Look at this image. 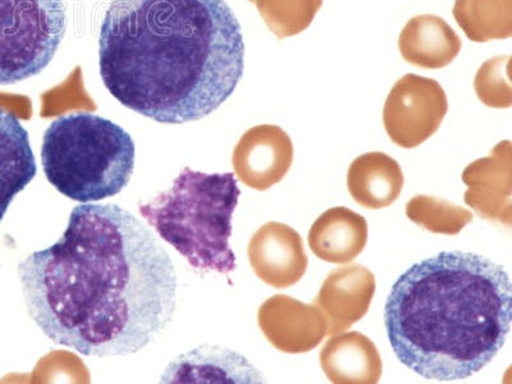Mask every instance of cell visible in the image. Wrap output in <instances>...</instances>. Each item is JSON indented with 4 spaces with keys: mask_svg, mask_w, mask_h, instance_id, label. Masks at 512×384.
<instances>
[{
    "mask_svg": "<svg viewBox=\"0 0 512 384\" xmlns=\"http://www.w3.org/2000/svg\"><path fill=\"white\" fill-rule=\"evenodd\" d=\"M27 312L45 336L84 356L143 350L177 306L167 250L116 204L73 208L62 239L18 265Z\"/></svg>",
    "mask_w": 512,
    "mask_h": 384,
    "instance_id": "cell-1",
    "label": "cell"
},
{
    "mask_svg": "<svg viewBox=\"0 0 512 384\" xmlns=\"http://www.w3.org/2000/svg\"><path fill=\"white\" fill-rule=\"evenodd\" d=\"M241 26L224 0H113L99 36L105 88L168 125L216 112L244 75Z\"/></svg>",
    "mask_w": 512,
    "mask_h": 384,
    "instance_id": "cell-2",
    "label": "cell"
},
{
    "mask_svg": "<svg viewBox=\"0 0 512 384\" xmlns=\"http://www.w3.org/2000/svg\"><path fill=\"white\" fill-rule=\"evenodd\" d=\"M512 290L504 267L486 256L443 251L401 274L384 308L397 359L419 376L473 377L504 347Z\"/></svg>",
    "mask_w": 512,
    "mask_h": 384,
    "instance_id": "cell-3",
    "label": "cell"
},
{
    "mask_svg": "<svg viewBox=\"0 0 512 384\" xmlns=\"http://www.w3.org/2000/svg\"><path fill=\"white\" fill-rule=\"evenodd\" d=\"M240 195L233 173H203L186 167L171 189L140 204L139 212L191 267L228 274L236 269L230 240Z\"/></svg>",
    "mask_w": 512,
    "mask_h": 384,
    "instance_id": "cell-4",
    "label": "cell"
},
{
    "mask_svg": "<svg viewBox=\"0 0 512 384\" xmlns=\"http://www.w3.org/2000/svg\"><path fill=\"white\" fill-rule=\"evenodd\" d=\"M44 175L54 189L79 203L120 194L135 169L127 131L98 114H67L50 123L41 146Z\"/></svg>",
    "mask_w": 512,
    "mask_h": 384,
    "instance_id": "cell-5",
    "label": "cell"
},
{
    "mask_svg": "<svg viewBox=\"0 0 512 384\" xmlns=\"http://www.w3.org/2000/svg\"><path fill=\"white\" fill-rule=\"evenodd\" d=\"M62 0H0V85L43 72L66 34Z\"/></svg>",
    "mask_w": 512,
    "mask_h": 384,
    "instance_id": "cell-6",
    "label": "cell"
},
{
    "mask_svg": "<svg viewBox=\"0 0 512 384\" xmlns=\"http://www.w3.org/2000/svg\"><path fill=\"white\" fill-rule=\"evenodd\" d=\"M448 111L436 80L409 73L393 85L383 108V125L396 145L414 149L436 134Z\"/></svg>",
    "mask_w": 512,
    "mask_h": 384,
    "instance_id": "cell-7",
    "label": "cell"
},
{
    "mask_svg": "<svg viewBox=\"0 0 512 384\" xmlns=\"http://www.w3.org/2000/svg\"><path fill=\"white\" fill-rule=\"evenodd\" d=\"M463 181L468 185L464 200L480 218L511 226L512 146L501 141L489 157L475 160L465 168Z\"/></svg>",
    "mask_w": 512,
    "mask_h": 384,
    "instance_id": "cell-8",
    "label": "cell"
},
{
    "mask_svg": "<svg viewBox=\"0 0 512 384\" xmlns=\"http://www.w3.org/2000/svg\"><path fill=\"white\" fill-rule=\"evenodd\" d=\"M376 294V277L360 264L333 269L313 304L323 314L327 335L333 336L358 323L369 312Z\"/></svg>",
    "mask_w": 512,
    "mask_h": 384,
    "instance_id": "cell-9",
    "label": "cell"
},
{
    "mask_svg": "<svg viewBox=\"0 0 512 384\" xmlns=\"http://www.w3.org/2000/svg\"><path fill=\"white\" fill-rule=\"evenodd\" d=\"M260 327L269 342L286 354H304L327 336V323L314 304L287 295L265 301L260 309Z\"/></svg>",
    "mask_w": 512,
    "mask_h": 384,
    "instance_id": "cell-10",
    "label": "cell"
},
{
    "mask_svg": "<svg viewBox=\"0 0 512 384\" xmlns=\"http://www.w3.org/2000/svg\"><path fill=\"white\" fill-rule=\"evenodd\" d=\"M250 255L259 277L276 288L296 285L309 264L300 233L285 223L265 224L251 241Z\"/></svg>",
    "mask_w": 512,
    "mask_h": 384,
    "instance_id": "cell-11",
    "label": "cell"
},
{
    "mask_svg": "<svg viewBox=\"0 0 512 384\" xmlns=\"http://www.w3.org/2000/svg\"><path fill=\"white\" fill-rule=\"evenodd\" d=\"M320 367L336 384H374L381 381L383 365L377 346L360 332L337 333L319 355Z\"/></svg>",
    "mask_w": 512,
    "mask_h": 384,
    "instance_id": "cell-12",
    "label": "cell"
},
{
    "mask_svg": "<svg viewBox=\"0 0 512 384\" xmlns=\"http://www.w3.org/2000/svg\"><path fill=\"white\" fill-rule=\"evenodd\" d=\"M240 178L249 186L267 190L287 175L294 163V144L278 126H260L249 132L248 149L242 146Z\"/></svg>",
    "mask_w": 512,
    "mask_h": 384,
    "instance_id": "cell-13",
    "label": "cell"
},
{
    "mask_svg": "<svg viewBox=\"0 0 512 384\" xmlns=\"http://www.w3.org/2000/svg\"><path fill=\"white\" fill-rule=\"evenodd\" d=\"M463 43L443 18L420 15L401 31L399 49L402 58L424 70H441L450 66L461 52Z\"/></svg>",
    "mask_w": 512,
    "mask_h": 384,
    "instance_id": "cell-14",
    "label": "cell"
},
{
    "mask_svg": "<svg viewBox=\"0 0 512 384\" xmlns=\"http://www.w3.org/2000/svg\"><path fill=\"white\" fill-rule=\"evenodd\" d=\"M309 246L324 262L347 264L363 253L368 242V223L345 207L328 209L314 222Z\"/></svg>",
    "mask_w": 512,
    "mask_h": 384,
    "instance_id": "cell-15",
    "label": "cell"
},
{
    "mask_svg": "<svg viewBox=\"0 0 512 384\" xmlns=\"http://www.w3.org/2000/svg\"><path fill=\"white\" fill-rule=\"evenodd\" d=\"M38 172L29 132L15 114L0 108V222L9 205Z\"/></svg>",
    "mask_w": 512,
    "mask_h": 384,
    "instance_id": "cell-16",
    "label": "cell"
},
{
    "mask_svg": "<svg viewBox=\"0 0 512 384\" xmlns=\"http://www.w3.org/2000/svg\"><path fill=\"white\" fill-rule=\"evenodd\" d=\"M404 173L399 163L384 153L360 155L347 172L352 199L367 209L388 208L400 198Z\"/></svg>",
    "mask_w": 512,
    "mask_h": 384,
    "instance_id": "cell-17",
    "label": "cell"
},
{
    "mask_svg": "<svg viewBox=\"0 0 512 384\" xmlns=\"http://www.w3.org/2000/svg\"><path fill=\"white\" fill-rule=\"evenodd\" d=\"M455 20L474 43L512 36V0H456Z\"/></svg>",
    "mask_w": 512,
    "mask_h": 384,
    "instance_id": "cell-18",
    "label": "cell"
},
{
    "mask_svg": "<svg viewBox=\"0 0 512 384\" xmlns=\"http://www.w3.org/2000/svg\"><path fill=\"white\" fill-rule=\"evenodd\" d=\"M406 216L438 235L455 236L473 222V213L437 196L416 195L406 204Z\"/></svg>",
    "mask_w": 512,
    "mask_h": 384,
    "instance_id": "cell-19",
    "label": "cell"
},
{
    "mask_svg": "<svg viewBox=\"0 0 512 384\" xmlns=\"http://www.w3.org/2000/svg\"><path fill=\"white\" fill-rule=\"evenodd\" d=\"M323 0H262L260 13L277 38L287 39L308 29Z\"/></svg>",
    "mask_w": 512,
    "mask_h": 384,
    "instance_id": "cell-20",
    "label": "cell"
},
{
    "mask_svg": "<svg viewBox=\"0 0 512 384\" xmlns=\"http://www.w3.org/2000/svg\"><path fill=\"white\" fill-rule=\"evenodd\" d=\"M510 56L488 59L479 68L474 80V89L480 102L489 108H510L512 88L510 81Z\"/></svg>",
    "mask_w": 512,
    "mask_h": 384,
    "instance_id": "cell-21",
    "label": "cell"
}]
</instances>
